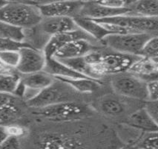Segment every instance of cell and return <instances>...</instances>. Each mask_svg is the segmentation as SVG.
Masks as SVG:
<instances>
[{
	"instance_id": "cell-26",
	"label": "cell",
	"mask_w": 158,
	"mask_h": 149,
	"mask_svg": "<svg viewBox=\"0 0 158 149\" xmlns=\"http://www.w3.org/2000/svg\"><path fill=\"white\" fill-rule=\"evenodd\" d=\"M141 56L151 59L158 58V36L150 38L143 48Z\"/></svg>"
},
{
	"instance_id": "cell-1",
	"label": "cell",
	"mask_w": 158,
	"mask_h": 149,
	"mask_svg": "<svg viewBox=\"0 0 158 149\" xmlns=\"http://www.w3.org/2000/svg\"><path fill=\"white\" fill-rule=\"evenodd\" d=\"M34 2H8L0 9V20L25 31L38 26L43 17Z\"/></svg>"
},
{
	"instance_id": "cell-29",
	"label": "cell",
	"mask_w": 158,
	"mask_h": 149,
	"mask_svg": "<svg viewBox=\"0 0 158 149\" xmlns=\"http://www.w3.org/2000/svg\"><path fill=\"white\" fill-rule=\"evenodd\" d=\"M144 108L149 114L152 120L158 126V100L147 101L145 103Z\"/></svg>"
},
{
	"instance_id": "cell-8",
	"label": "cell",
	"mask_w": 158,
	"mask_h": 149,
	"mask_svg": "<svg viewBox=\"0 0 158 149\" xmlns=\"http://www.w3.org/2000/svg\"><path fill=\"white\" fill-rule=\"evenodd\" d=\"M19 60L16 71L21 75L43 71L46 64V57L43 51L27 45L19 49Z\"/></svg>"
},
{
	"instance_id": "cell-12",
	"label": "cell",
	"mask_w": 158,
	"mask_h": 149,
	"mask_svg": "<svg viewBox=\"0 0 158 149\" xmlns=\"http://www.w3.org/2000/svg\"><path fill=\"white\" fill-rule=\"evenodd\" d=\"M96 51L91 42L86 40H77L65 44L54 55V58L59 60L80 58Z\"/></svg>"
},
{
	"instance_id": "cell-32",
	"label": "cell",
	"mask_w": 158,
	"mask_h": 149,
	"mask_svg": "<svg viewBox=\"0 0 158 149\" xmlns=\"http://www.w3.org/2000/svg\"><path fill=\"white\" fill-rule=\"evenodd\" d=\"M148 93V101L158 100V80L147 84Z\"/></svg>"
},
{
	"instance_id": "cell-7",
	"label": "cell",
	"mask_w": 158,
	"mask_h": 149,
	"mask_svg": "<svg viewBox=\"0 0 158 149\" xmlns=\"http://www.w3.org/2000/svg\"><path fill=\"white\" fill-rule=\"evenodd\" d=\"M141 56H135L122 53L98 52V60L105 76L127 72L132 64Z\"/></svg>"
},
{
	"instance_id": "cell-35",
	"label": "cell",
	"mask_w": 158,
	"mask_h": 149,
	"mask_svg": "<svg viewBox=\"0 0 158 149\" xmlns=\"http://www.w3.org/2000/svg\"><path fill=\"white\" fill-rule=\"evenodd\" d=\"M9 137L7 134L5 126H0V145L8 139Z\"/></svg>"
},
{
	"instance_id": "cell-10",
	"label": "cell",
	"mask_w": 158,
	"mask_h": 149,
	"mask_svg": "<svg viewBox=\"0 0 158 149\" xmlns=\"http://www.w3.org/2000/svg\"><path fill=\"white\" fill-rule=\"evenodd\" d=\"M77 40H86L91 42L92 40H95L83 30L79 28L73 32L62 33L51 37L45 43L43 51L47 59L54 58L56 51L61 49L63 46L70 42Z\"/></svg>"
},
{
	"instance_id": "cell-20",
	"label": "cell",
	"mask_w": 158,
	"mask_h": 149,
	"mask_svg": "<svg viewBox=\"0 0 158 149\" xmlns=\"http://www.w3.org/2000/svg\"><path fill=\"white\" fill-rule=\"evenodd\" d=\"M60 81L65 83L72 88L73 90L82 93H93L100 88L102 83L100 81L91 78H54Z\"/></svg>"
},
{
	"instance_id": "cell-31",
	"label": "cell",
	"mask_w": 158,
	"mask_h": 149,
	"mask_svg": "<svg viewBox=\"0 0 158 149\" xmlns=\"http://www.w3.org/2000/svg\"><path fill=\"white\" fill-rule=\"evenodd\" d=\"M100 5L109 7L112 8H128L130 1H123V0H104V1H97Z\"/></svg>"
},
{
	"instance_id": "cell-3",
	"label": "cell",
	"mask_w": 158,
	"mask_h": 149,
	"mask_svg": "<svg viewBox=\"0 0 158 149\" xmlns=\"http://www.w3.org/2000/svg\"><path fill=\"white\" fill-rule=\"evenodd\" d=\"M95 21L119 25L127 30L130 34H145L152 37L158 36V17L123 15L108 19L97 20Z\"/></svg>"
},
{
	"instance_id": "cell-13",
	"label": "cell",
	"mask_w": 158,
	"mask_h": 149,
	"mask_svg": "<svg viewBox=\"0 0 158 149\" xmlns=\"http://www.w3.org/2000/svg\"><path fill=\"white\" fill-rule=\"evenodd\" d=\"M39 26L45 34L52 37L56 34L73 32L80 28L72 17H47L43 18Z\"/></svg>"
},
{
	"instance_id": "cell-30",
	"label": "cell",
	"mask_w": 158,
	"mask_h": 149,
	"mask_svg": "<svg viewBox=\"0 0 158 149\" xmlns=\"http://www.w3.org/2000/svg\"><path fill=\"white\" fill-rule=\"evenodd\" d=\"M8 137L19 138L25 134V128L18 124H12L5 126Z\"/></svg>"
},
{
	"instance_id": "cell-14",
	"label": "cell",
	"mask_w": 158,
	"mask_h": 149,
	"mask_svg": "<svg viewBox=\"0 0 158 149\" xmlns=\"http://www.w3.org/2000/svg\"><path fill=\"white\" fill-rule=\"evenodd\" d=\"M128 72L146 84L158 80V67L153 59L141 56L132 64Z\"/></svg>"
},
{
	"instance_id": "cell-4",
	"label": "cell",
	"mask_w": 158,
	"mask_h": 149,
	"mask_svg": "<svg viewBox=\"0 0 158 149\" xmlns=\"http://www.w3.org/2000/svg\"><path fill=\"white\" fill-rule=\"evenodd\" d=\"M71 90H73L69 85L55 78L54 82L50 86L40 92L36 97L25 103L30 107L38 110L59 103L74 101Z\"/></svg>"
},
{
	"instance_id": "cell-23",
	"label": "cell",
	"mask_w": 158,
	"mask_h": 149,
	"mask_svg": "<svg viewBox=\"0 0 158 149\" xmlns=\"http://www.w3.org/2000/svg\"><path fill=\"white\" fill-rule=\"evenodd\" d=\"M25 33L23 29L0 20V39H10L18 42H25Z\"/></svg>"
},
{
	"instance_id": "cell-21",
	"label": "cell",
	"mask_w": 158,
	"mask_h": 149,
	"mask_svg": "<svg viewBox=\"0 0 158 149\" xmlns=\"http://www.w3.org/2000/svg\"><path fill=\"white\" fill-rule=\"evenodd\" d=\"M21 114V108L17 105L16 97H14L10 103L0 108V126L16 124Z\"/></svg>"
},
{
	"instance_id": "cell-5",
	"label": "cell",
	"mask_w": 158,
	"mask_h": 149,
	"mask_svg": "<svg viewBox=\"0 0 158 149\" xmlns=\"http://www.w3.org/2000/svg\"><path fill=\"white\" fill-rule=\"evenodd\" d=\"M111 86L116 93L123 96L145 102L148 101L146 83L128 72L113 75Z\"/></svg>"
},
{
	"instance_id": "cell-39",
	"label": "cell",
	"mask_w": 158,
	"mask_h": 149,
	"mask_svg": "<svg viewBox=\"0 0 158 149\" xmlns=\"http://www.w3.org/2000/svg\"><path fill=\"white\" fill-rule=\"evenodd\" d=\"M154 60V62H155L156 64H157V66L158 67V58H156V59H153Z\"/></svg>"
},
{
	"instance_id": "cell-16",
	"label": "cell",
	"mask_w": 158,
	"mask_h": 149,
	"mask_svg": "<svg viewBox=\"0 0 158 149\" xmlns=\"http://www.w3.org/2000/svg\"><path fill=\"white\" fill-rule=\"evenodd\" d=\"M21 81L25 88L37 93L50 86L55 81L54 77L45 72V71L21 75Z\"/></svg>"
},
{
	"instance_id": "cell-36",
	"label": "cell",
	"mask_w": 158,
	"mask_h": 149,
	"mask_svg": "<svg viewBox=\"0 0 158 149\" xmlns=\"http://www.w3.org/2000/svg\"><path fill=\"white\" fill-rule=\"evenodd\" d=\"M14 72H16L15 69H10L6 66H5L4 64H2V62L0 60V72L2 73H12Z\"/></svg>"
},
{
	"instance_id": "cell-11",
	"label": "cell",
	"mask_w": 158,
	"mask_h": 149,
	"mask_svg": "<svg viewBox=\"0 0 158 149\" xmlns=\"http://www.w3.org/2000/svg\"><path fill=\"white\" fill-rule=\"evenodd\" d=\"M129 8H112L100 5L97 2H85L79 16L91 20H102L115 16L128 15Z\"/></svg>"
},
{
	"instance_id": "cell-18",
	"label": "cell",
	"mask_w": 158,
	"mask_h": 149,
	"mask_svg": "<svg viewBox=\"0 0 158 149\" xmlns=\"http://www.w3.org/2000/svg\"><path fill=\"white\" fill-rule=\"evenodd\" d=\"M128 8L130 10L128 15L158 17V0L130 1Z\"/></svg>"
},
{
	"instance_id": "cell-15",
	"label": "cell",
	"mask_w": 158,
	"mask_h": 149,
	"mask_svg": "<svg viewBox=\"0 0 158 149\" xmlns=\"http://www.w3.org/2000/svg\"><path fill=\"white\" fill-rule=\"evenodd\" d=\"M43 71L54 78H89L54 58L47 59Z\"/></svg>"
},
{
	"instance_id": "cell-34",
	"label": "cell",
	"mask_w": 158,
	"mask_h": 149,
	"mask_svg": "<svg viewBox=\"0 0 158 149\" xmlns=\"http://www.w3.org/2000/svg\"><path fill=\"white\" fill-rule=\"evenodd\" d=\"M15 96L12 95L5 94V93H0V108L10 103Z\"/></svg>"
},
{
	"instance_id": "cell-9",
	"label": "cell",
	"mask_w": 158,
	"mask_h": 149,
	"mask_svg": "<svg viewBox=\"0 0 158 149\" xmlns=\"http://www.w3.org/2000/svg\"><path fill=\"white\" fill-rule=\"evenodd\" d=\"M85 2L58 1L38 2L43 18L47 17H72L79 16Z\"/></svg>"
},
{
	"instance_id": "cell-38",
	"label": "cell",
	"mask_w": 158,
	"mask_h": 149,
	"mask_svg": "<svg viewBox=\"0 0 158 149\" xmlns=\"http://www.w3.org/2000/svg\"><path fill=\"white\" fill-rule=\"evenodd\" d=\"M8 1H2V0H0V9L2 8L8 3Z\"/></svg>"
},
{
	"instance_id": "cell-33",
	"label": "cell",
	"mask_w": 158,
	"mask_h": 149,
	"mask_svg": "<svg viewBox=\"0 0 158 149\" xmlns=\"http://www.w3.org/2000/svg\"><path fill=\"white\" fill-rule=\"evenodd\" d=\"M0 149H21L19 138L9 137L0 145Z\"/></svg>"
},
{
	"instance_id": "cell-6",
	"label": "cell",
	"mask_w": 158,
	"mask_h": 149,
	"mask_svg": "<svg viewBox=\"0 0 158 149\" xmlns=\"http://www.w3.org/2000/svg\"><path fill=\"white\" fill-rule=\"evenodd\" d=\"M36 113L51 120L69 121L85 116L89 109L81 103L70 101L36 110Z\"/></svg>"
},
{
	"instance_id": "cell-24",
	"label": "cell",
	"mask_w": 158,
	"mask_h": 149,
	"mask_svg": "<svg viewBox=\"0 0 158 149\" xmlns=\"http://www.w3.org/2000/svg\"><path fill=\"white\" fill-rule=\"evenodd\" d=\"M100 109L104 114L110 116H117L124 112L125 107L120 101L111 97L101 100Z\"/></svg>"
},
{
	"instance_id": "cell-25",
	"label": "cell",
	"mask_w": 158,
	"mask_h": 149,
	"mask_svg": "<svg viewBox=\"0 0 158 149\" xmlns=\"http://www.w3.org/2000/svg\"><path fill=\"white\" fill-rule=\"evenodd\" d=\"M137 145L139 149H158V130L146 132Z\"/></svg>"
},
{
	"instance_id": "cell-27",
	"label": "cell",
	"mask_w": 158,
	"mask_h": 149,
	"mask_svg": "<svg viewBox=\"0 0 158 149\" xmlns=\"http://www.w3.org/2000/svg\"><path fill=\"white\" fill-rule=\"evenodd\" d=\"M0 60L5 66L15 69L19 60V51H9L0 53Z\"/></svg>"
},
{
	"instance_id": "cell-37",
	"label": "cell",
	"mask_w": 158,
	"mask_h": 149,
	"mask_svg": "<svg viewBox=\"0 0 158 149\" xmlns=\"http://www.w3.org/2000/svg\"><path fill=\"white\" fill-rule=\"evenodd\" d=\"M121 149H139V147L137 145H127V146H125Z\"/></svg>"
},
{
	"instance_id": "cell-28",
	"label": "cell",
	"mask_w": 158,
	"mask_h": 149,
	"mask_svg": "<svg viewBox=\"0 0 158 149\" xmlns=\"http://www.w3.org/2000/svg\"><path fill=\"white\" fill-rule=\"evenodd\" d=\"M31 45L27 42H18L10 39H0V53L9 51H19L25 46Z\"/></svg>"
},
{
	"instance_id": "cell-22",
	"label": "cell",
	"mask_w": 158,
	"mask_h": 149,
	"mask_svg": "<svg viewBox=\"0 0 158 149\" xmlns=\"http://www.w3.org/2000/svg\"><path fill=\"white\" fill-rule=\"evenodd\" d=\"M21 78V75L17 72L12 73L0 72V93L14 95Z\"/></svg>"
},
{
	"instance_id": "cell-19",
	"label": "cell",
	"mask_w": 158,
	"mask_h": 149,
	"mask_svg": "<svg viewBox=\"0 0 158 149\" xmlns=\"http://www.w3.org/2000/svg\"><path fill=\"white\" fill-rule=\"evenodd\" d=\"M128 125L142 131L152 132L158 130V126L154 123L144 107L132 113L128 120Z\"/></svg>"
},
{
	"instance_id": "cell-2",
	"label": "cell",
	"mask_w": 158,
	"mask_h": 149,
	"mask_svg": "<svg viewBox=\"0 0 158 149\" xmlns=\"http://www.w3.org/2000/svg\"><path fill=\"white\" fill-rule=\"evenodd\" d=\"M152 37L145 34H110L101 42L116 52L141 56L143 48Z\"/></svg>"
},
{
	"instance_id": "cell-17",
	"label": "cell",
	"mask_w": 158,
	"mask_h": 149,
	"mask_svg": "<svg viewBox=\"0 0 158 149\" xmlns=\"http://www.w3.org/2000/svg\"><path fill=\"white\" fill-rule=\"evenodd\" d=\"M73 19L80 28L87 33L95 40L102 41L108 35L113 34L106 30L100 23L93 20L88 19L81 16H77Z\"/></svg>"
}]
</instances>
